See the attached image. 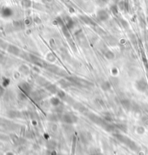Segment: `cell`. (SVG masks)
<instances>
[{
    "label": "cell",
    "instance_id": "obj_13",
    "mask_svg": "<svg viewBox=\"0 0 148 155\" xmlns=\"http://www.w3.org/2000/svg\"><path fill=\"white\" fill-rule=\"evenodd\" d=\"M59 85L63 88H67L71 86V85H72V83L71 81H69V80H66L62 79L59 80Z\"/></svg>",
    "mask_w": 148,
    "mask_h": 155
},
{
    "label": "cell",
    "instance_id": "obj_21",
    "mask_svg": "<svg viewBox=\"0 0 148 155\" xmlns=\"http://www.w3.org/2000/svg\"><path fill=\"white\" fill-rule=\"evenodd\" d=\"M101 88L104 91H108L111 89V84H110L109 81H106L102 83L101 85Z\"/></svg>",
    "mask_w": 148,
    "mask_h": 155
},
{
    "label": "cell",
    "instance_id": "obj_28",
    "mask_svg": "<svg viewBox=\"0 0 148 155\" xmlns=\"http://www.w3.org/2000/svg\"><path fill=\"white\" fill-rule=\"evenodd\" d=\"M112 2H113V5H119V2H121V0H112Z\"/></svg>",
    "mask_w": 148,
    "mask_h": 155
},
{
    "label": "cell",
    "instance_id": "obj_20",
    "mask_svg": "<svg viewBox=\"0 0 148 155\" xmlns=\"http://www.w3.org/2000/svg\"><path fill=\"white\" fill-rule=\"evenodd\" d=\"M50 103H51V104L53 106L56 107V106H58L60 104V100H59V97H53L50 100Z\"/></svg>",
    "mask_w": 148,
    "mask_h": 155
},
{
    "label": "cell",
    "instance_id": "obj_14",
    "mask_svg": "<svg viewBox=\"0 0 148 155\" xmlns=\"http://www.w3.org/2000/svg\"><path fill=\"white\" fill-rule=\"evenodd\" d=\"M13 15V10L10 8H4L2 10V15L5 17H9Z\"/></svg>",
    "mask_w": 148,
    "mask_h": 155
},
{
    "label": "cell",
    "instance_id": "obj_2",
    "mask_svg": "<svg viewBox=\"0 0 148 155\" xmlns=\"http://www.w3.org/2000/svg\"><path fill=\"white\" fill-rule=\"evenodd\" d=\"M29 60L31 61L32 63H33L34 64L37 65V66H40V67L46 68L48 65L46 62H44L43 60H42L41 58H40L39 57L36 56L29 55Z\"/></svg>",
    "mask_w": 148,
    "mask_h": 155
},
{
    "label": "cell",
    "instance_id": "obj_18",
    "mask_svg": "<svg viewBox=\"0 0 148 155\" xmlns=\"http://www.w3.org/2000/svg\"><path fill=\"white\" fill-rule=\"evenodd\" d=\"M121 103L122 106L125 110H127V111H129L130 108H131V103L129 102V100L124 99V100H122Z\"/></svg>",
    "mask_w": 148,
    "mask_h": 155
},
{
    "label": "cell",
    "instance_id": "obj_24",
    "mask_svg": "<svg viewBox=\"0 0 148 155\" xmlns=\"http://www.w3.org/2000/svg\"><path fill=\"white\" fill-rule=\"evenodd\" d=\"M116 126V128L117 129H119V130H121L123 132H126L127 131V126L124 124H116L115 125Z\"/></svg>",
    "mask_w": 148,
    "mask_h": 155
},
{
    "label": "cell",
    "instance_id": "obj_27",
    "mask_svg": "<svg viewBox=\"0 0 148 155\" xmlns=\"http://www.w3.org/2000/svg\"><path fill=\"white\" fill-rule=\"evenodd\" d=\"M119 7H118V5H113V6H111V13H113L114 15H117L119 13Z\"/></svg>",
    "mask_w": 148,
    "mask_h": 155
},
{
    "label": "cell",
    "instance_id": "obj_25",
    "mask_svg": "<svg viewBox=\"0 0 148 155\" xmlns=\"http://www.w3.org/2000/svg\"><path fill=\"white\" fill-rule=\"evenodd\" d=\"M56 95H57V96H58V97H59V98L63 99V100L66 99V93H65V92H64L63 90H58Z\"/></svg>",
    "mask_w": 148,
    "mask_h": 155
},
{
    "label": "cell",
    "instance_id": "obj_11",
    "mask_svg": "<svg viewBox=\"0 0 148 155\" xmlns=\"http://www.w3.org/2000/svg\"><path fill=\"white\" fill-rule=\"evenodd\" d=\"M73 106H74V109L77 110V111H79V112L82 113H84L85 112H87V111H88L87 108H85V107L83 105L81 104V103H75Z\"/></svg>",
    "mask_w": 148,
    "mask_h": 155
},
{
    "label": "cell",
    "instance_id": "obj_16",
    "mask_svg": "<svg viewBox=\"0 0 148 155\" xmlns=\"http://www.w3.org/2000/svg\"><path fill=\"white\" fill-rule=\"evenodd\" d=\"M104 56H105L106 58L108 60H112L115 58V54L113 51H110V50H106V51H104Z\"/></svg>",
    "mask_w": 148,
    "mask_h": 155
},
{
    "label": "cell",
    "instance_id": "obj_31",
    "mask_svg": "<svg viewBox=\"0 0 148 155\" xmlns=\"http://www.w3.org/2000/svg\"><path fill=\"white\" fill-rule=\"evenodd\" d=\"M102 2H104V3H107V2H108V1L109 0H100Z\"/></svg>",
    "mask_w": 148,
    "mask_h": 155
},
{
    "label": "cell",
    "instance_id": "obj_22",
    "mask_svg": "<svg viewBox=\"0 0 148 155\" xmlns=\"http://www.w3.org/2000/svg\"><path fill=\"white\" fill-rule=\"evenodd\" d=\"M81 19H82L84 23H85L88 25H94V23H93V20H91L90 17H87V16H82Z\"/></svg>",
    "mask_w": 148,
    "mask_h": 155
},
{
    "label": "cell",
    "instance_id": "obj_19",
    "mask_svg": "<svg viewBox=\"0 0 148 155\" xmlns=\"http://www.w3.org/2000/svg\"><path fill=\"white\" fill-rule=\"evenodd\" d=\"M21 5L24 8H30L32 7V1L31 0H22Z\"/></svg>",
    "mask_w": 148,
    "mask_h": 155
},
{
    "label": "cell",
    "instance_id": "obj_10",
    "mask_svg": "<svg viewBox=\"0 0 148 155\" xmlns=\"http://www.w3.org/2000/svg\"><path fill=\"white\" fill-rule=\"evenodd\" d=\"M45 87H46V89H47V91H48V92H51V93L52 94H56L57 93L58 90H59V89H57V87L55 85L51 84L50 82L48 83V85Z\"/></svg>",
    "mask_w": 148,
    "mask_h": 155
},
{
    "label": "cell",
    "instance_id": "obj_12",
    "mask_svg": "<svg viewBox=\"0 0 148 155\" xmlns=\"http://www.w3.org/2000/svg\"><path fill=\"white\" fill-rule=\"evenodd\" d=\"M64 21H65V25H66V27H67V28L69 30L72 29V28H73V27H74V21L72 20V19L71 18V17H68V16H66V17L64 18Z\"/></svg>",
    "mask_w": 148,
    "mask_h": 155
},
{
    "label": "cell",
    "instance_id": "obj_5",
    "mask_svg": "<svg viewBox=\"0 0 148 155\" xmlns=\"http://www.w3.org/2000/svg\"><path fill=\"white\" fill-rule=\"evenodd\" d=\"M88 116L90 120L93 122V123H96V124L98 125V126H100L101 127L103 126V125H104V123L106 121L104 119H103L100 116H98V115H96L94 113H88Z\"/></svg>",
    "mask_w": 148,
    "mask_h": 155
},
{
    "label": "cell",
    "instance_id": "obj_23",
    "mask_svg": "<svg viewBox=\"0 0 148 155\" xmlns=\"http://www.w3.org/2000/svg\"><path fill=\"white\" fill-rule=\"evenodd\" d=\"M46 60L48 61V62L53 63V62H54L56 61L55 56L53 54H51V53H48L46 55Z\"/></svg>",
    "mask_w": 148,
    "mask_h": 155
},
{
    "label": "cell",
    "instance_id": "obj_1",
    "mask_svg": "<svg viewBox=\"0 0 148 155\" xmlns=\"http://www.w3.org/2000/svg\"><path fill=\"white\" fill-rule=\"evenodd\" d=\"M60 121L67 124H73L77 123L78 118L72 113H64L61 115Z\"/></svg>",
    "mask_w": 148,
    "mask_h": 155
},
{
    "label": "cell",
    "instance_id": "obj_17",
    "mask_svg": "<svg viewBox=\"0 0 148 155\" xmlns=\"http://www.w3.org/2000/svg\"><path fill=\"white\" fill-rule=\"evenodd\" d=\"M36 81H37V83L38 84V85H41V86H44V87L46 86L48 83H49L46 79L43 78V77H38L37 78H36Z\"/></svg>",
    "mask_w": 148,
    "mask_h": 155
},
{
    "label": "cell",
    "instance_id": "obj_9",
    "mask_svg": "<svg viewBox=\"0 0 148 155\" xmlns=\"http://www.w3.org/2000/svg\"><path fill=\"white\" fill-rule=\"evenodd\" d=\"M7 51L11 54H13V55L15 56H19L20 54V48H17V46H14V45H9L7 47Z\"/></svg>",
    "mask_w": 148,
    "mask_h": 155
},
{
    "label": "cell",
    "instance_id": "obj_7",
    "mask_svg": "<svg viewBox=\"0 0 148 155\" xmlns=\"http://www.w3.org/2000/svg\"><path fill=\"white\" fill-rule=\"evenodd\" d=\"M19 87H20L22 92H23L25 95H29L32 92V87H31V86L28 82H25V81H23V82L20 83V85H19Z\"/></svg>",
    "mask_w": 148,
    "mask_h": 155
},
{
    "label": "cell",
    "instance_id": "obj_15",
    "mask_svg": "<svg viewBox=\"0 0 148 155\" xmlns=\"http://www.w3.org/2000/svg\"><path fill=\"white\" fill-rule=\"evenodd\" d=\"M19 71H20L22 74H23L24 75H28L30 72V69L28 66H26L25 64H23L19 68Z\"/></svg>",
    "mask_w": 148,
    "mask_h": 155
},
{
    "label": "cell",
    "instance_id": "obj_29",
    "mask_svg": "<svg viewBox=\"0 0 148 155\" xmlns=\"http://www.w3.org/2000/svg\"><path fill=\"white\" fill-rule=\"evenodd\" d=\"M44 3H51L52 2V0H42Z\"/></svg>",
    "mask_w": 148,
    "mask_h": 155
},
{
    "label": "cell",
    "instance_id": "obj_3",
    "mask_svg": "<svg viewBox=\"0 0 148 155\" xmlns=\"http://www.w3.org/2000/svg\"><path fill=\"white\" fill-rule=\"evenodd\" d=\"M68 80L71 81L72 84H75L76 85H80L82 87H87L91 85V83L86 80L81 78H77V77H68Z\"/></svg>",
    "mask_w": 148,
    "mask_h": 155
},
{
    "label": "cell",
    "instance_id": "obj_8",
    "mask_svg": "<svg viewBox=\"0 0 148 155\" xmlns=\"http://www.w3.org/2000/svg\"><path fill=\"white\" fill-rule=\"evenodd\" d=\"M46 95V94L45 93V92L42 89L40 90L35 91L34 92H31V96H32L33 100H36V101H40L42 99L45 97V96Z\"/></svg>",
    "mask_w": 148,
    "mask_h": 155
},
{
    "label": "cell",
    "instance_id": "obj_26",
    "mask_svg": "<svg viewBox=\"0 0 148 155\" xmlns=\"http://www.w3.org/2000/svg\"><path fill=\"white\" fill-rule=\"evenodd\" d=\"M9 116L10 118H20V113L17 111H10L9 113Z\"/></svg>",
    "mask_w": 148,
    "mask_h": 155
},
{
    "label": "cell",
    "instance_id": "obj_6",
    "mask_svg": "<svg viewBox=\"0 0 148 155\" xmlns=\"http://www.w3.org/2000/svg\"><path fill=\"white\" fill-rule=\"evenodd\" d=\"M115 137H116L117 139H119L120 141L126 144L127 146L133 148V146L134 145V142H133L131 140H130L128 137L122 135V134H115Z\"/></svg>",
    "mask_w": 148,
    "mask_h": 155
},
{
    "label": "cell",
    "instance_id": "obj_30",
    "mask_svg": "<svg viewBox=\"0 0 148 155\" xmlns=\"http://www.w3.org/2000/svg\"><path fill=\"white\" fill-rule=\"evenodd\" d=\"M3 92H4L3 88H2V87L0 86V96H1V95H2V94H3Z\"/></svg>",
    "mask_w": 148,
    "mask_h": 155
},
{
    "label": "cell",
    "instance_id": "obj_4",
    "mask_svg": "<svg viewBox=\"0 0 148 155\" xmlns=\"http://www.w3.org/2000/svg\"><path fill=\"white\" fill-rule=\"evenodd\" d=\"M97 19L100 22H105L109 18V13L108 11L105 9H100L98 10L96 13Z\"/></svg>",
    "mask_w": 148,
    "mask_h": 155
}]
</instances>
